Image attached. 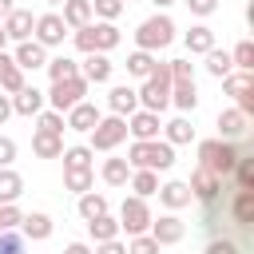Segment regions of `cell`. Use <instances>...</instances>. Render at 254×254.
<instances>
[{
  "instance_id": "e575fe53",
  "label": "cell",
  "mask_w": 254,
  "mask_h": 254,
  "mask_svg": "<svg viewBox=\"0 0 254 254\" xmlns=\"http://www.w3.org/2000/svg\"><path fill=\"white\" fill-rule=\"evenodd\" d=\"M91 147H64V171H91Z\"/></svg>"
},
{
  "instance_id": "ffe728a7",
  "label": "cell",
  "mask_w": 254,
  "mask_h": 254,
  "mask_svg": "<svg viewBox=\"0 0 254 254\" xmlns=\"http://www.w3.org/2000/svg\"><path fill=\"white\" fill-rule=\"evenodd\" d=\"M190 198H194V194H190V187H187V183H179V179H175V183H167V187H159V202H163L171 214H175V210H183V206H190Z\"/></svg>"
},
{
  "instance_id": "ba28073f",
  "label": "cell",
  "mask_w": 254,
  "mask_h": 254,
  "mask_svg": "<svg viewBox=\"0 0 254 254\" xmlns=\"http://www.w3.org/2000/svg\"><path fill=\"white\" fill-rule=\"evenodd\" d=\"M151 206H147V198H123V206H119V230H127L131 238L135 234H147V226H151Z\"/></svg>"
},
{
  "instance_id": "7402d4cb",
  "label": "cell",
  "mask_w": 254,
  "mask_h": 254,
  "mask_svg": "<svg viewBox=\"0 0 254 254\" xmlns=\"http://www.w3.org/2000/svg\"><path fill=\"white\" fill-rule=\"evenodd\" d=\"M20 230H24V238H32V242H44V238H52V230H56V222L48 218V214H24L20 218Z\"/></svg>"
},
{
  "instance_id": "d590c367",
  "label": "cell",
  "mask_w": 254,
  "mask_h": 254,
  "mask_svg": "<svg viewBox=\"0 0 254 254\" xmlns=\"http://www.w3.org/2000/svg\"><path fill=\"white\" fill-rule=\"evenodd\" d=\"M99 214H107V194H95V190L79 194V218L91 222V218H99Z\"/></svg>"
},
{
  "instance_id": "f1b7e54d",
  "label": "cell",
  "mask_w": 254,
  "mask_h": 254,
  "mask_svg": "<svg viewBox=\"0 0 254 254\" xmlns=\"http://www.w3.org/2000/svg\"><path fill=\"white\" fill-rule=\"evenodd\" d=\"M91 32H95V52H103V56H107L111 48H119V40H123V36H119V28H115V24H107V20L91 24Z\"/></svg>"
},
{
  "instance_id": "4316f807",
  "label": "cell",
  "mask_w": 254,
  "mask_h": 254,
  "mask_svg": "<svg viewBox=\"0 0 254 254\" xmlns=\"http://www.w3.org/2000/svg\"><path fill=\"white\" fill-rule=\"evenodd\" d=\"M210 48H214V32H210L206 24H194V28L187 32V52H190V56H206Z\"/></svg>"
},
{
  "instance_id": "83f0119b",
  "label": "cell",
  "mask_w": 254,
  "mask_h": 254,
  "mask_svg": "<svg viewBox=\"0 0 254 254\" xmlns=\"http://www.w3.org/2000/svg\"><path fill=\"white\" fill-rule=\"evenodd\" d=\"M87 234L95 238V246H99V242H111V238H119V218L99 214V218H91V222H87Z\"/></svg>"
},
{
  "instance_id": "816d5d0a",
  "label": "cell",
  "mask_w": 254,
  "mask_h": 254,
  "mask_svg": "<svg viewBox=\"0 0 254 254\" xmlns=\"http://www.w3.org/2000/svg\"><path fill=\"white\" fill-rule=\"evenodd\" d=\"M187 8L194 16H210V12H218V0H187Z\"/></svg>"
},
{
  "instance_id": "681fc988",
  "label": "cell",
  "mask_w": 254,
  "mask_h": 254,
  "mask_svg": "<svg viewBox=\"0 0 254 254\" xmlns=\"http://www.w3.org/2000/svg\"><path fill=\"white\" fill-rule=\"evenodd\" d=\"M206 254H242L234 238H210L206 242Z\"/></svg>"
},
{
  "instance_id": "b9f144b4",
  "label": "cell",
  "mask_w": 254,
  "mask_h": 254,
  "mask_svg": "<svg viewBox=\"0 0 254 254\" xmlns=\"http://www.w3.org/2000/svg\"><path fill=\"white\" fill-rule=\"evenodd\" d=\"M119 12H123L119 0H91V16H99V20H107V24H115Z\"/></svg>"
},
{
  "instance_id": "9a60e30c",
  "label": "cell",
  "mask_w": 254,
  "mask_h": 254,
  "mask_svg": "<svg viewBox=\"0 0 254 254\" xmlns=\"http://www.w3.org/2000/svg\"><path fill=\"white\" fill-rule=\"evenodd\" d=\"M48 48H40L36 40H24V44H16V52H12V64L20 67V71H36V67H44L48 64V56H44Z\"/></svg>"
},
{
  "instance_id": "7c38bea8",
  "label": "cell",
  "mask_w": 254,
  "mask_h": 254,
  "mask_svg": "<svg viewBox=\"0 0 254 254\" xmlns=\"http://www.w3.org/2000/svg\"><path fill=\"white\" fill-rule=\"evenodd\" d=\"M159 131H163V123L155 111L139 107L135 115H127V135H135V143H151V139H159Z\"/></svg>"
},
{
  "instance_id": "52a82bcc",
  "label": "cell",
  "mask_w": 254,
  "mask_h": 254,
  "mask_svg": "<svg viewBox=\"0 0 254 254\" xmlns=\"http://www.w3.org/2000/svg\"><path fill=\"white\" fill-rule=\"evenodd\" d=\"M83 95H87V79L83 75H75V79H60V83H52V91L44 95L48 103H52V111H71L75 103H83Z\"/></svg>"
},
{
  "instance_id": "11a10c76",
  "label": "cell",
  "mask_w": 254,
  "mask_h": 254,
  "mask_svg": "<svg viewBox=\"0 0 254 254\" xmlns=\"http://www.w3.org/2000/svg\"><path fill=\"white\" fill-rule=\"evenodd\" d=\"M64 254H91V246H87V242H71Z\"/></svg>"
},
{
  "instance_id": "f5cc1de1",
  "label": "cell",
  "mask_w": 254,
  "mask_h": 254,
  "mask_svg": "<svg viewBox=\"0 0 254 254\" xmlns=\"http://www.w3.org/2000/svg\"><path fill=\"white\" fill-rule=\"evenodd\" d=\"M91 254H127V246H123L119 238H111V242H99V246H95Z\"/></svg>"
},
{
  "instance_id": "d6a6232c",
  "label": "cell",
  "mask_w": 254,
  "mask_h": 254,
  "mask_svg": "<svg viewBox=\"0 0 254 254\" xmlns=\"http://www.w3.org/2000/svg\"><path fill=\"white\" fill-rule=\"evenodd\" d=\"M131 190H135V198H151V194H159V175L155 171H131Z\"/></svg>"
},
{
  "instance_id": "d6986e66",
  "label": "cell",
  "mask_w": 254,
  "mask_h": 254,
  "mask_svg": "<svg viewBox=\"0 0 254 254\" xmlns=\"http://www.w3.org/2000/svg\"><path fill=\"white\" fill-rule=\"evenodd\" d=\"M64 123H67L71 131H87V135H91V127L99 123V107L83 99V103H75V107L67 111V119H64Z\"/></svg>"
},
{
  "instance_id": "f546056e",
  "label": "cell",
  "mask_w": 254,
  "mask_h": 254,
  "mask_svg": "<svg viewBox=\"0 0 254 254\" xmlns=\"http://www.w3.org/2000/svg\"><path fill=\"white\" fill-rule=\"evenodd\" d=\"M163 131H167V139H163V143H171V147H183V143H190V139H194V127H190V119H187V115L171 119Z\"/></svg>"
},
{
  "instance_id": "8fae6325",
  "label": "cell",
  "mask_w": 254,
  "mask_h": 254,
  "mask_svg": "<svg viewBox=\"0 0 254 254\" xmlns=\"http://www.w3.org/2000/svg\"><path fill=\"white\" fill-rule=\"evenodd\" d=\"M187 187H190V194H194L198 202H214V198L222 194V179H218L214 171H206V167H194Z\"/></svg>"
},
{
  "instance_id": "603a6c76",
  "label": "cell",
  "mask_w": 254,
  "mask_h": 254,
  "mask_svg": "<svg viewBox=\"0 0 254 254\" xmlns=\"http://www.w3.org/2000/svg\"><path fill=\"white\" fill-rule=\"evenodd\" d=\"M60 8H64L60 20H64L67 28H87V24H91V0H64Z\"/></svg>"
},
{
  "instance_id": "f6af8a7d",
  "label": "cell",
  "mask_w": 254,
  "mask_h": 254,
  "mask_svg": "<svg viewBox=\"0 0 254 254\" xmlns=\"http://www.w3.org/2000/svg\"><path fill=\"white\" fill-rule=\"evenodd\" d=\"M0 254H24V234L0 230Z\"/></svg>"
},
{
  "instance_id": "4dcf8cb0",
  "label": "cell",
  "mask_w": 254,
  "mask_h": 254,
  "mask_svg": "<svg viewBox=\"0 0 254 254\" xmlns=\"http://www.w3.org/2000/svg\"><path fill=\"white\" fill-rule=\"evenodd\" d=\"M99 175H103L107 187H123V183L131 179V163H127V159H103V171H99Z\"/></svg>"
},
{
  "instance_id": "680465c9",
  "label": "cell",
  "mask_w": 254,
  "mask_h": 254,
  "mask_svg": "<svg viewBox=\"0 0 254 254\" xmlns=\"http://www.w3.org/2000/svg\"><path fill=\"white\" fill-rule=\"evenodd\" d=\"M4 44H8V36H4V24H0V52H4Z\"/></svg>"
},
{
  "instance_id": "7a4b0ae2",
  "label": "cell",
  "mask_w": 254,
  "mask_h": 254,
  "mask_svg": "<svg viewBox=\"0 0 254 254\" xmlns=\"http://www.w3.org/2000/svg\"><path fill=\"white\" fill-rule=\"evenodd\" d=\"M135 95H139V107H143V111L163 115V111L171 107V75H167V64H159V67L143 79V87H135Z\"/></svg>"
},
{
  "instance_id": "8992f818",
  "label": "cell",
  "mask_w": 254,
  "mask_h": 254,
  "mask_svg": "<svg viewBox=\"0 0 254 254\" xmlns=\"http://www.w3.org/2000/svg\"><path fill=\"white\" fill-rule=\"evenodd\" d=\"M222 91L234 99V107L250 119L254 115V71H230L226 79H222Z\"/></svg>"
},
{
  "instance_id": "2e32d148",
  "label": "cell",
  "mask_w": 254,
  "mask_h": 254,
  "mask_svg": "<svg viewBox=\"0 0 254 254\" xmlns=\"http://www.w3.org/2000/svg\"><path fill=\"white\" fill-rule=\"evenodd\" d=\"M107 107H111V115H135L139 111V95H135V87H127V83H115L111 91H107Z\"/></svg>"
},
{
  "instance_id": "8d00e7d4",
  "label": "cell",
  "mask_w": 254,
  "mask_h": 254,
  "mask_svg": "<svg viewBox=\"0 0 254 254\" xmlns=\"http://www.w3.org/2000/svg\"><path fill=\"white\" fill-rule=\"evenodd\" d=\"M155 67H159V60H155L151 52H131V56H127V71L139 75V79H147Z\"/></svg>"
},
{
  "instance_id": "91938a15",
  "label": "cell",
  "mask_w": 254,
  "mask_h": 254,
  "mask_svg": "<svg viewBox=\"0 0 254 254\" xmlns=\"http://www.w3.org/2000/svg\"><path fill=\"white\" fill-rule=\"evenodd\" d=\"M4 64H12V56H4V52H0V67H4Z\"/></svg>"
},
{
  "instance_id": "6f0895ef",
  "label": "cell",
  "mask_w": 254,
  "mask_h": 254,
  "mask_svg": "<svg viewBox=\"0 0 254 254\" xmlns=\"http://www.w3.org/2000/svg\"><path fill=\"white\" fill-rule=\"evenodd\" d=\"M151 4H155V8H171L175 0H151Z\"/></svg>"
},
{
  "instance_id": "1f68e13d",
  "label": "cell",
  "mask_w": 254,
  "mask_h": 254,
  "mask_svg": "<svg viewBox=\"0 0 254 254\" xmlns=\"http://www.w3.org/2000/svg\"><path fill=\"white\" fill-rule=\"evenodd\" d=\"M234 190H254V155H238V163H234Z\"/></svg>"
},
{
  "instance_id": "ee69618b",
  "label": "cell",
  "mask_w": 254,
  "mask_h": 254,
  "mask_svg": "<svg viewBox=\"0 0 254 254\" xmlns=\"http://www.w3.org/2000/svg\"><path fill=\"white\" fill-rule=\"evenodd\" d=\"M159 250H163V246H159L151 234H135L131 246H127V254H159Z\"/></svg>"
},
{
  "instance_id": "7bdbcfd3",
  "label": "cell",
  "mask_w": 254,
  "mask_h": 254,
  "mask_svg": "<svg viewBox=\"0 0 254 254\" xmlns=\"http://www.w3.org/2000/svg\"><path fill=\"white\" fill-rule=\"evenodd\" d=\"M167 75H171V83H183V79H194V67H190V60H167Z\"/></svg>"
},
{
  "instance_id": "4fadbf2b",
  "label": "cell",
  "mask_w": 254,
  "mask_h": 254,
  "mask_svg": "<svg viewBox=\"0 0 254 254\" xmlns=\"http://www.w3.org/2000/svg\"><path fill=\"white\" fill-rule=\"evenodd\" d=\"M4 36L12 40V44H24V40H32V28H36V16L32 12H24V8H12L4 20Z\"/></svg>"
},
{
  "instance_id": "cb8c5ba5",
  "label": "cell",
  "mask_w": 254,
  "mask_h": 254,
  "mask_svg": "<svg viewBox=\"0 0 254 254\" xmlns=\"http://www.w3.org/2000/svg\"><path fill=\"white\" fill-rule=\"evenodd\" d=\"M32 151H36L40 159H60V155H64V135L36 131V135H32Z\"/></svg>"
},
{
  "instance_id": "f35d334b",
  "label": "cell",
  "mask_w": 254,
  "mask_h": 254,
  "mask_svg": "<svg viewBox=\"0 0 254 254\" xmlns=\"http://www.w3.org/2000/svg\"><path fill=\"white\" fill-rule=\"evenodd\" d=\"M20 87H24V71H20L16 64H4V67H0V91H4V95H16Z\"/></svg>"
},
{
  "instance_id": "74e56055",
  "label": "cell",
  "mask_w": 254,
  "mask_h": 254,
  "mask_svg": "<svg viewBox=\"0 0 254 254\" xmlns=\"http://www.w3.org/2000/svg\"><path fill=\"white\" fill-rule=\"evenodd\" d=\"M206 71H210L214 79H226V75L234 71V64H230V52H218V48H210V52H206Z\"/></svg>"
},
{
  "instance_id": "5bb4252c",
  "label": "cell",
  "mask_w": 254,
  "mask_h": 254,
  "mask_svg": "<svg viewBox=\"0 0 254 254\" xmlns=\"http://www.w3.org/2000/svg\"><path fill=\"white\" fill-rule=\"evenodd\" d=\"M246 131H250V119H246L238 107H226V111L218 115V139H226V143H238Z\"/></svg>"
},
{
  "instance_id": "c3c4849f",
  "label": "cell",
  "mask_w": 254,
  "mask_h": 254,
  "mask_svg": "<svg viewBox=\"0 0 254 254\" xmlns=\"http://www.w3.org/2000/svg\"><path fill=\"white\" fill-rule=\"evenodd\" d=\"M75 48H79L83 56L95 52V32H91V24H87V28H75Z\"/></svg>"
},
{
  "instance_id": "e0dca14e",
  "label": "cell",
  "mask_w": 254,
  "mask_h": 254,
  "mask_svg": "<svg viewBox=\"0 0 254 254\" xmlns=\"http://www.w3.org/2000/svg\"><path fill=\"white\" fill-rule=\"evenodd\" d=\"M40 111H44V91L36 83H24L12 95V115H40Z\"/></svg>"
},
{
  "instance_id": "44dd1931",
  "label": "cell",
  "mask_w": 254,
  "mask_h": 254,
  "mask_svg": "<svg viewBox=\"0 0 254 254\" xmlns=\"http://www.w3.org/2000/svg\"><path fill=\"white\" fill-rule=\"evenodd\" d=\"M230 218H234L242 230L254 226V190H234V198H230Z\"/></svg>"
},
{
  "instance_id": "6125c7cd",
  "label": "cell",
  "mask_w": 254,
  "mask_h": 254,
  "mask_svg": "<svg viewBox=\"0 0 254 254\" xmlns=\"http://www.w3.org/2000/svg\"><path fill=\"white\" fill-rule=\"evenodd\" d=\"M119 4H123V8H127V4H131V0H119Z\"/></svg>"
},
{
  "instance_id": "5b68a950",
  "label": "cell",
  "mask_w": 254,
  "mask_h": 254,
  "mask_svg": "<svg viewBox=\"0 0 254 254\" xmlns=\"http://www.w3.org/2000/svg\"><path fill=\"white\" fill-rule=\"evenodd\" d=\"M123 139H127L123 115H99V123L91 127V151H115Z\"/></svg>"
},
{
  "instance_id": "d4e9b609",
  "label": "cell",
  "mask_w": 254,
  "mask_h": 254,
  "mask_svg": "<svg viewBox=\"0 0 254 254\" xmlns=\"http://www.w3.org/2000/svg\"><path fill=\"white\" fill-rule=\"evenodd\" d=\"M171 103H175L179 111H194V107H198V87H194V79L171 83Z\"/></svg>"
},
{
  "instance_id": "836d02e7",
  "label": "cell",
  "mask_w": 254,
  "mask_h": 254,
  "mask_svg": "<svg viewBox=\"0 0 254 254\" xmlns=\"http://www.w3.org/2000/svg\"><path fill=\"white\" fill-rule=\"evenodd\" d=\"M44 67H48V79H52V83H60V79H75V75H79V64H75V60H67V56L48 60Z\"/></svg>"
},
{
  "instance_id": "ab89813d",
  "label": "cell",
  "mask_w": 254,
  "mask_h": 254,
  "mask_svg": "<svg viewBox=\"0 0 254 254\" xmlns=\"http://www.w3.org/2000/svg\"><path fill=\"white\" fill-rule=\"evenodd\" d=\"M91 183H95V175H91V171H64V187H67V190H75V194H87V190H91Z\"/></svg>"
},
{
  "instance_id": "9c48e42d",
  "label": "cell",
  "mask_w": 254,
  "mask_h": 254,
  "mask_svg": "<svg viewBox=\"0 0 254 254\" xmlns=\"http://www.w3.org/2000/svg\"><path fill=\"white\" fill-rule=\"evenodd\" d=\"M32 36H36V44H40V48H60V44H64V36H67V24L60 20V12H44V16H36Z\"/></svg>"
},
{
  "instance_id": "7dc6e473",
  "label": "cell",
  "mask_w": 254,
  "mask_h": 254,
  "mask_svg": "<svg viewBox=\"0 0 254 254\" xmlns=\"http://www.w3.org/2000/svg\"><path fill=\"white\" fill-rule=\"evenodd\" d=\"M20 218H24V214H20V206H16V202L0 206V230H16V226H20Z\"/></svg>"
},
{
  "instance_id": "6da1fadb",
  "label": "cell",
  "mask_w": 254,
  "mask_h": 254,
  "mask_svg": "<svg viewBox=\"0 0 254 254\" xmlns=\"http://www.w3.org/2000/svg\"><path fill=\"white\" fill-rule=\"evenodd\" d=\"M127 163H131V171H171L175 167V147L171 143H159V139H151V143H131L127 147V155H123Z\"/></svg>"
},
{
  "instance_id": "ac0fdd59",
  "label": "cell",
  "mask_w": 254,
  "mask_h": 254,
  "mask_svg": "<svg viewBox=\"0 0 254 254\" xmlns=\"http://www.w3.org/2000/svg\"><path fill=\"white\" fill-rule=\"evenodd\" d=\"M111 71H115V64H111L103 52H91V56L79 64V75H83L87 83H107V79H111Z\"/></svg>"
},
{
  "instance_id": "bcb514c9",
  "label": "cell",
  "mask_w": 254,
  "mask_h": 254,
  "mask_svg": "<svg viewBox=\"0 0 254 254\" xmlns=\"http://www.w3.org/2000/svg\"><path fill=\"white\" fill-rule=\"evenodd\" d=\"M64 127H67V123H64V115H60V111H44V115H40V131L64 135Z\"/></svg>"
},
{
  "instance_id": "484cf974",
  "label": "cell",
  "mask_w": 254,
  "mask_h": 254,
  "mask_svg": "<svg viewBox=\"0 0 254 254\" xmlns=\"http://www.w3.org/2000/svg\"><path fill=\"white\" fill-rule=\"evenodd\" d=\"M20 194H24V179H20L12 167H0V206L16 202Z\"/></svg>"
},
{
  "instance_id": "30bf717a",
  "label": "cell",
  "mask_w": 254,
  "mask_h": 254,
  "mask_svg": "<svg viewBox=\"0 0 254 254\" xmlns=\"http://www.w3.org/2000/svg\"><path fill=\"white\" fill-rule=\"evenodd\" d=\"M147 234H151L159 246H175V242H183V234H187V222H183L179 214H163V218H151Z\"/></svg>"
},
{
  "instance_id": "277c9868",
  "label": "cell",
  "mask_w": 254,
  "mask_h": 254,
  "mask_svg": "<svg viewBox=\"0 0 254 254\" xmlns=\"http://www.w3.org/2000/svg\"><path fill=\"white\" fill-rule=\"evenodd\" d=\"M171 40H175V20H171V16H163V12H159V16H151V20H143V24H139V32H135L139 52H151V56H155L159 48H167Z\"/></svg>"
},
{
  "instance_id": "9f6ffc18",
  "label": "cell",
  "mask_w": 254,
  "mask_h": 254,
  "mask_svg": "<svg viewBox=\"0 0 254 254\" xmlns=\"http://www.w3.org/2000/svg\"><path fill=\"white\" fill-rule=\"evenodd\" d=\"M12 8H16V4H12V0H0V20H4V16H8V12H12Z\"/></svg>"
},
{
  "instance_id": "3957f363",
  "label": "cell",
  "mask_w": 254,
  "mask_h": 254,
  "mask_svg": "<svg viewBox=\"0 0 254 254\" xmlns=\"http://www.w3.org/2000/svg\"><path fill=\"white\" fill-rule=\"evenodd\" d=\"M238 155H242L238 143H226V139H202V143H198V167L214 171L218 179H226V175L234 171Z\"/></svg>"
},
{
  "instance_id": "db71d44e",
  "label": "cell",
  "mask_w": 254,
  "mask_h": 254,
  "mask_svg": "<svg viewBox=\"0 0 254 254\" xmlns=\"http://www.w3.org/2000/svg\"><path fill=\"white\" fill-rule=\"evenodd\" d=\"M8 115H12V95H4V91H0V127L8 123Z\"/></svg>"
},
{
  "instance_id": "94428289",
  "label": "cell",
  "mask_w": 254,
  "mask_h": 254,
  "mask_svg": "<svg viewBox=\"0 0 254 254\" xmlns=\"http://www.w3.org/2000/svg\"><path fill=\"white\" fill-rule=\"evenodd\" d=\"M44 4H52V8H60V4H64V0H44Z\"/></svg>"
},
{
  "instance_id": "60d3db41",
  "label": "cell",
  "mask_w": 254,
  "mask_h": 254,
  "mask_svg": "<svg viewBox=\"0 0 254 254\" xmlns=\"http://www.w3.org/2000/svg\"><path fill=\"white\" fill-rule=\"evenodd\" d=\"M230 64H234L238 71H254V44H250V40H242V44L230 52Z\"/></svg>"
},
{
  "instance_id": "f907efd6",
  "label": "cell",
  "mask_w": 254,
  "mask_h": 254,
  "mask_svg": "<svg viewBox=\"0 0 254 254\" xmlns=\"http://www.w3.org/2000/svg\"><path fill=\"white\" fill-rule=\"evenodd\" d=\"M16 163V143L8 135H0V167H12Z\"/></svg>"
}]
</instances>
